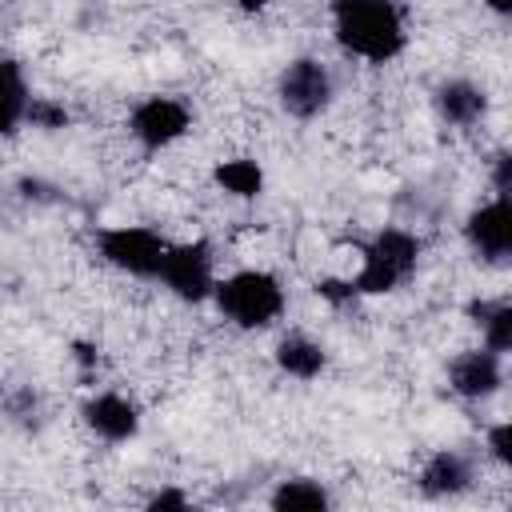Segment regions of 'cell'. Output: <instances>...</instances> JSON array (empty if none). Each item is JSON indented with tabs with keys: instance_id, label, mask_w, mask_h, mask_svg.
<instances>
[{
	"instance_id": "obj_19",
	"label": "cell",
	"mask_w": 512,
	"mask_h": 512,
	"mask_svg": "<svg viewBox=\"0 0 512 512\" xmlns=\"http://www.w3.org/2000/svg\"><path fill=\"white\" fill-rule=\"evenodd\" d=\"M192 500H188V492H180V488H160V492H152L148 496V508L152 512H184Z\"/></svg>"
},
{
	"instance_id": "obj_1",
	"label": "cell",
	"mask_w": 512,
	"mask_h": 512,
	"mask_svg": "<svg viewBox=\"0 0 512 512\" xmlns=\"http://www.w3.org/2000/svg\"><path fill=\"white\" fill-rule=\"evenodd\" d=\"M336 44L368 64H388L408 44V20L400 0H332Z\"/></svg>"
},
{
	"instance_id": "obj_24",
	"label": "cell",
	"mask_w": 512,
	"mask_h": 512,
	"mask_svg": "<svg viewBox=\"0 0 512 512\" xmlns=\"http://www.w3.org/2000/svg\"><path fill=\"white\" fill-rule=\"evenodd\" d=\"M484 4H488L496 16H508V12H512V0H484Z\"/></svg>"
},
{
	"instance_id": "obj_17",
	"label": "cell",
	"mask_w": 512,
	"mask_h": 512,
	"mask_svg": "<svg viewBox=\"0 0 512 512\" xmlns=\"http://www.w3.org/2000/svg\"><path fill=\"white\" fill-rule=\"evenodd\" d=\"M216 188L236 196V200H256L264 192V168L248 156H232V160H220L216 172H212Z\"/></svg>"
},
{
	"instance_id": "obj_8",
	"label": "cell",
	"mask_w": 512,
	"mask_h": 512,
	"mask_svg": "<svg viewBox=\"0 0 512 512\" xmlns=\"http://www.w3.org/2000/svg\"><path fill=\"white\" fill-rule=\"evenodd\" d=\"M464 240L476 252V260L484 264H504L512 252V212H508V196H492L480 208L468 212L464 220Z\"/></svg>"
},
{
	"instance_id": "obj_13",
	"label": "cell",
	"mask_w": 512,
	"mask_h": 512,
	"mask_svg": "<svg viewBox=\"0 0 512 512\" xmlns=\"http://www.w3.org/2000/svg\"><path fill=\"white\" fill-rule=\"evenodd\" d=\"M324 364H328L324 344L304 336V332H292V336H284L276 344V368L284 376H292V380H316L324 372Z\"/></svg>"
},
{
	"instance_id": "obj_5",
	"label": "cell",
	"mask_w": 512,
	"mask_h": 512,
	"mask_svg": "<svg viewBox=\"0 0 512 512\" xmlns=\"http://www.w3.org/2000/svg\"><path fill=\"white\" fill-rule=\"evenodd\" d=\"M156 280H160L176 300H184V304L208 300L212 288H216V256H212V244H208L204 236L168 244Z\"/></svg>"
},
{
	"instance_id": "obj_18",
	"label": "cell",
	"mask_w": 512,
	"mask_h": 512,
	"mask_svg": "<svg viewBox=\"0 0 512 512\" xmlns=\"http://www.w3.org/2000/svg\"><path fill=\"white\" fill-rule=\"evenodd\" d=\"M24 120H32V124L44 128V132H56V128H68V108L56 104V100H48V96H32Z\"/></svg>"
},
{
	"instance_id": "obj_21",
	"label": "cell",
	"mask_w": 512,
	"mask_h": 512,
	"mask_svg": "<svg viewBox=\"0 0 512 512\" xmlns=\"http://www.w3.org/2000/svg\"><path fill=\"white\" fill-rule=\"evenodd\" d=\"M316 292H320L328 304H352V300H356L352 280H316Z\"/></svg>"
},
{
	"instance_id": "obj_16",
	"label": "cell",
	"mask_w": 512,
	"mask_h": 512,
	"mask_svg": "<svg viewBox=\"0 0 512 512\" xmlns=\"http://www.w3.org/2000/svg\"><path fill=\"white\" fill-rule=\"evenodd\" d=\"M468 316H472V324H480L484 348H492L500 356L512 348V304L504 296L500 300H472Z\"/></svg>"
},
{
	"instance_id": "obj_3",
	"label": "cell",
	"mask_w": 512,
	"mask_h": 512,
	"mask_svg": "<svg viewBox=\"0 0 512 512\" xmlns=\"http://www.w3.org/2000/svg\"><path fill=\"white\" fill-rule=\"evenodd\" d=\"M416 264H420V236L388 224L364 244L360 268L348 280H352L356 296H384V292H396L400 284H408Z\"/></svg>"
},
{
	"instance_id": "obj_10",
	"label": "cell",
	"mask_w": 512,
	"mask_h": 512,
	"mask_svg": "<svg viewBox=\"0 0 512 512\" xmlns=\"http://www.w3.org/2000/svg\"><path fill=\"white\" fill-rule=\"evenodd\" d=\"M80 416H84L88 432H96L108 444H124V440H132L140 432V408L128 396H120V392H96V396H88L84 408H80Z\"/></svg>"
},
{
	"instance_id": "obj_12",
	"label": "cell",
	"mask_w": 512,
	"mask_h": 512,
	"mask_svg": "<svg viewBox=\"0 0 512 512\" xmlns=\"http://www.w3.org/2000/svg\"><path fill=\"white\" fill-rule=\"evenodd\" d=\"M436 112H440V120L444 124H452V128H472V124H480L484 120V112H488V92L480 88V84H472V80H464V76H452V80H444L440 88H436Z\"/></svg>"
},
{
	"instance_id": "obj_11",
	"label": "cell",
	"mask_w": 512,
	"mask_h": 512,
	"mask_svg": "<svg viewBox=\"0 0 512 512\" xmlns=\"http://www.w3.org/2000/svg\"><path fill=\"white\" fill-rule=\"evenodd\" d=\"M420 492L432 496V500H444V496H460L472 488V460L456 448H440L424 460L420 476H416Z\"/></svg>"
},
{
	"instance_id": "obj_23",
	"label": "cell",
	"mask_w": 512,
	"mask_h": 512,
	"mask_svg": "<svg viewBox=\"0 0 512 512\" xmlns=\"http://www.w3.org/2000/svg\"><path fill=\"white\" fill-rule=\"evenodd\" d=\"M240 12H248V16H256V12H264L268 8V0H232Z\"/></svg>"
},
{
	"instance_id": "obj_4",
	"label": "cell",
	"mask_w": 512,
	"mask_h": 512,
	"mask_svg": "<svg viewBox=\"0 0 512 512\" xmlns=\"http://www.w3.org/2000/svg\"><path fill=\"white\" fill-rule=\"evenodd\" d=\"M164 248H168V240L148 224H112V228L96 232L100 260L124 276H136V280H156Z\"/></svg>"
},
{
	"instance_id": "obj_20",
	"label": "cell",
	"mask_w": 512,
	"mask_h": 512,
	"mask_svg": "<svg viewBox=\"0 0 512 512\" xmlns=\"http://www.w3.org/2000/svg\"><path fill=\"white\" fill-rule=\"evenodd\" d=\"M488 452H492L500 464H512V424H508V420L488 432Z\"/></svg>"
},
{
	"instance_id": "obj_2",
	"label": "cell",
	"mask_w": 512,
	"mask_h": 512,
	"mask_svg": "<svg viewBox=\"0 0 512 512\" xmlns=\"http://www.w3.org/2000/svg\"><path fill=\"white\" fill-rule=\"evenodd\" d=\"M212 300L220 308V316L244 332H256V328H268L280 320L288 296H284V284L264 272V268H240L224 280H216L212 288Z\"/></svg>"
},
{
	"instance_id": "obj_7",
	"label": "cell",
	"mask_w": 512,
	"mask_h": 512,
	"mask_svg": "<svg viewBox=\"0 0 512 512\" xmlns=\"http://www.w3.org/2000/svg\"><path fill=\"white\" fill-rule=\"evenodd\" d=\"M192 128V108L180 96H144L128 112V132L144 152H164Z\"/></svg>"
},
{
	"instance_id": "obj_15",
	"label": "cell",
	"mask_w": 512,
	"mask_h": 512,
	"mask_svg": "<svg viewBox=\"0 0 512 512\" xmlns=\"http://www.w3.org/2000/svg\"><path fill=\"white\" fill-rule=\"evenodd\" d=\"M268 504L276 512H324L332 504V492L312 476H288L272 488Z\"/></svg>"
},
{
	"instance_id": "obj_14",
	"label": "cell",
	"mask_w": 512,
	"mask_h": 512,
	"mask_svg": "<svg viewBox=\"0 0 512 512\" xmlns=\"http://www.w3.org/2000/svg\"><path fill=\"white\" fill-rule=\"evenodd\" d=\"M28 80L24 68L12 56H0V140L12 136L20 128V120L28 116Z\"/></svg>"
},
{
	"instance_id": "obj_9",
	"label": "cell",
	"mask_w": 512,
	"mask_h": 512,
	"mask_svg": "<svg viewBox=\"0 0 512 512\" xmlns=\"http://www.w3.org/2000/svg\"><path fill=\"white\" fill-rule=\"evenodd\" d=\"M504 384V356L492 348H468L448 364V388L464 400H488Z\"/></svg>"
},
{
	"instance_id": "obj_6",
	"label": "cell",
	"mask_w": 512,
	"mask_h": 512,
	"mask_svg": "<svg viewBox=\"0 0 512 512\" xmlns=\"http://www.w3.org/2000/svg\"><path fill=\"white\" fill-rule=\"evenodd\" d=\"M332 96H336V80L328 64H320L316 56L292 60L276 80V100L292 120H316L320 112H328Z\"/></svg>"
},
{
	"instance_id": "obj_22",
	"label": "cell",
	"mask_w": 512,
	"mask_h": 512,
	"mask_svg": "<svg viewBox=\"0 0 512 512\" xmlns=\"http://www.w3.org/2000/svg\"><path fill=\"white\" fill-rule=\"evenodd\" d=\"M508 168H512V160L500 152V156L492 160V188H496V196H508V184H512V180H508Z\"/></svg>"
}]
</instances>
